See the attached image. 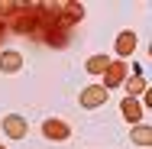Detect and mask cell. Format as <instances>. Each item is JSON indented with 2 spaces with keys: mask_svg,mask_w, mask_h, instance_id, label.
<instances>
[{
  "mask_svg": "<svg viewBox=\"0 0 152 149\" xmlns=\"http://www.w3.org/2000/svg\"><path fill=\"white\" fill-rule=\"evenodd\" d=\"M45 39H49V42H52V46H55V49H61V46H65V39H68V36H65V29H52V32H45Z\"/></svg>",
  "mask_w": 152,
  "mask_h": 149,
  "instance_id": "cell-12",
  "label": "cell"
},
{
  "mask_svg": "<svg viewBox=\"0 0 152 149\" xmlns=\"http://www.w3.org/2000/svg\"><path fill=\"white\" fill-rule=\"evenodd\" d=\"M107 65H110V59H107V55H91L84 68H88L91 75H104V71H107Z\"/></svg>",
  "mask_w": 152,
  "mask_h": 149,
  "instance_id": "cell-9",
  "label": "cell"
},
{
  "mask_svg": "<svg viewBox=\"0 0 152 149\" xmlns=\"http://www.w3.org/2000/svg\"><path fill=\"white\" fill-rule=\"evenodd\" d=\"M0 149H3V146H0Z\"/></svg>",
  "mask_w": 152,
  "mask_h": 149,
  "instance_id": "cell-14",
  "label": "cell"
},
{
  "mask_svg": "<svg viewBox=\"0 0 152 149\" xmlns=\"http://www.w3.org/2000/svg\"><path fill=\"white\" fill-rule=\"evenodd\" d=\"M123 84H126V91H129V97H139V94H146V81H142V75H133V78H126Z\"/></svg>",
  "mask_w": 152,
  "mask_h": 149,
  "instance_id": "cell-10",
  "label": "cell"
},
{
  "mask_svg": "<svg viewBox=\"0 0 152 149\" xmlns=\"http://www.w3.org/2000/svg\"><path fill=\"white\" fill-rule=\"evenodd\" d=\"M3 29H7V23H3V20H0V36H3Z\"/></svg>",
  "mask_w": 152,
  "mask_h": 149,
  "instance_id": "cell-13",
  "label": "cell"
},
{
  "mask_svg": "<svg viewBox=\"0 0 152 149\" xmlns=\"http://www.w3.org/2000/svg\"><path fill=\"white\" fill-rule=\"evenodd\" d=\"M20 68H23V55L20 52H13V49H3L0 52V71L3 75H16Z\"/></svg>",
  "mask_w": 152,
  "mask_h": 149,
  "instance_id": "cell-6",
  "label": "cell"
},
{
  "mask_svg": "<svg viewBox=\"0 0 152 149\" xmlns=\"http://www.w3.org/2000/svg\"><path fill=\"white\" fill-rule=\"evenodd\" d=\"M113 46H117V55H120V59H126V55H133V49H136V32H133V29L120 32Z\"/></svg>",
  "mask_w": 152,
  "mask_h": 149,
  "instance_id": "cell-7",
  "label": "cell"
},
{
  "mask_svg": "<svg viewBox=\"0 0 152 149\" xmlns=\"http://www.w3.org/2000/svg\"><path fill=\"white\" fill-rule=\"evenodd\" d=\"M133 143H136V146H149L152 143V130L149 126H133Z\"/></svg>",
  "mask_w": 152,
  "mask_h": 149,
  "instance_id": "cell-11",
  "label": "cell"
},
{
  "mask_svg": "<svg viewBox=\"0 0 152 149\" xmlns=\"http://www.w3.org/2000/svg\"><path fill=\"white\" fill-rule=\"evenodd\" d=\"M126 71H129V68H126L123 62H110L107 71H104V88L110 91V88H117V84H123V81H126Z\"/></svg>",
  "mask_w": 152,
  "mask_h": 149,
  "instance_id": "cell-4",
  "label": "cell"
},
{
  "mask_svg": "<svg viewBox=\"0 0 152 149\" xmlns=\"http://www.w3.org/2000/svg\"><path fill=\"white\" fill-rule=\"evenodd\" d=\"M120 114L129 120V123H139V120H142V107H139V101H136V97H123Z\"/></svg>",
  "mask_w": 152,
  "mask_h": 149,
  "instance_id": "cell-8",
  "label": "cell"
},
{
  "mask_svg": "<svg viewBox=\"0 0 152 149\" xmlns=\"http://www.w3.org/2000/svg\"><path fill=\"white\" fill-rule=\"evenodd\" d=\"M42 136H45V139H68V136H71V126H68L65 120H58V117H49L42 123Z\"/></svg>",
  "mask_w": 152,
  "mask_h": 149,
  "instance_id": "cell-1",
  "label": "cell"
},
{
  "mask_svg": "<svg viewBox=\"0 0 152 149\" xmlns=\"http://www.w3.org/2000/svg\"><path fill=\"white\" fill-rule=\"evenodd\" d=\"M107 94H110V91L104 88V84L84 88V91H81V107H100V104H107Z\"/></svg>",
  "mask_w": 152,
  "mask_h": 149,
  "instance_id": "cell-3",
  "label": "cell"
},
{
  "mask_svg": "<svg viewBox=\"0 0 152 149\" xmlns=\"http://www.w3.org/2000/svg\"><path fill=\"white\" fill-rule=\"evenodd\" d=\"M3 130H7L10 139H23L26 136V120L20 117V114H7L3 117Z\"/></svg>",
  "mask_w": 152,
  "mask_h": 149,
  "instance_id": "cell-5",
  "label": "cell"
},
{
  "mask_svg": "<svg viewBox=\"0 0 152 149\" xmlns=\"http://www.w3.org/2000/svg\"><path fill=\"white\" fill-rule=\"evenodd\" d=\"M78 20H84V7L81 3H65V7H58V29H68Z\"/></svg>",
  "mask_w": 152,
  "mask_h": 149,
  "instance_id": "cell-2",
  "label": "cell"
}]
</instances>
